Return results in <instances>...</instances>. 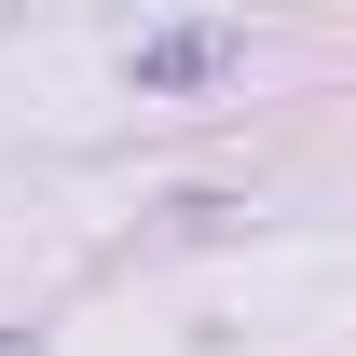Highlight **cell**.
I'll list each match as a JSON object with an SVG mask.
<instances>
[{
    "label": "cell",
    "instance_id": "obj_1",
    "mask_svg": "<svg viewBox=\"0 0 356 356\" xmlns=\"http://www.w3.org/2000/svg\"><path fill=\"white\" fill-rule=\"evenodd\" d=\"M233 55H247V28H220V14H192V28H151V42H137V96H206Z\"/></svg>",
    "mask_w": 356,
    "mask_h": 356
},
{
    "label": "cell",
    "instance_id": "obj_2",
    "mask_svg": "<svg viewBox=\"0 0 356 356\" xmlns=\"http://www.w3.org/2000/svg\"><path fill=\"white\" fill-rule=\"evenodd\" d=\"M0 356H42V329H0Z\"/></svg>",
    "mask_w": 356,
    "mask_h": 356
}]
</instances>
